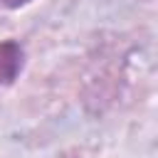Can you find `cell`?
<instances>
[{
  "mask_svg": "<svg viewBox=\"0 0 158 158\" xmlns=\"http://www.w3.org/2000/svg\"><path fill=\"white\" fill-rule=\"evenodd\" d=\"M22 47L12 40L0 42V86L12 84L17 79V74L22 72Z\"/></svg>",
  "mask_w": 158,
  "mask_h": 158,
  "instance_id": "6da1fadb",
  "label": "cell"
},
{
  "mask_svg": "<svg viewBox=\"0 0 158 158\" xmlns=\"http://www.w3.org/2000/svg\"><path fill=\"white\" fill-rule=\"evenodd\" d=\"M30 0H2V5H7V7H20V5H27Z\"/></svg>",
  "mask_w": 158,
  "mask_h": 158,
  "instance_id": "7a4b0ae2",
  "label": "cell"
}]
</instances>
